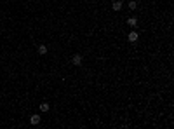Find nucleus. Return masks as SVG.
<instances>
[{
	"label": "nucleus",
	"instance_id": "obj_1",
	"mask_svg": "<svg viewBox=\"0 0 174 129\" xmlns=\"http://www.w3.org/2000/svg\"><path fill=\"white\" fill-rule=\"evenodd\" d=\"M71 63L75 64V66H80V64H82V56H80V54H75V56L71 58Z\"/></svg>",
	"mask_w": 174,
	"mask_h": 129
},
{
	"label": "nucleus",
	"instance_id": "obj_2",
	"mask_svg": "<svg viewBox=\"0 0 174 129\" xmlns=\"http://www.w3.org/2000/svg\"><path fill=\"white\" fill-rule=\"evenodd\" d=\"M127 38H129V42H136V40L139 38V35L136 33V31H131V33L127 35Z\"/></svg>",
	"mask_w": 174,
	"mask_h": 129
},
{
	"label": "nucleus",
	"instance_id": "obj_3",
	"mask_svg": "<svg viewBox=\"0 0 174 129\" xmlns=\"http://www.w3.org/2000/svg\"><path fill=\"white\" fill-rule=\"evenodd\" d=\"M30 122L33 124V126H37V124H40V117H38V115H31V119H30Z\"/></svg>",
	"mask_w": 174,
	"mask_h": 129
},
{
	"label": "nucleus",
	"instance_id": "obj_4",
	"mask_svg": "<svg viewBox=\"0 0 174 129\" xmlns=\"http://www.w3.org/2000/svg\"><path fill=\"white\" fill-rule=\"evenodd\" d=\"M111 7H113V11H120L122 9V2L120 0H117V2H113V5Z\"/></svg>",
	"mask_w": 174,
	"mask_h": 129
},
{
	"label": "nucleus",
	"instance_id": "obj_5",
	"mask_svg": "<svg viewBox=\"0 0 174 129\" xmlns=\"http://www.w3.org/2000/svg\"><path fill=\"white\" fill-rule=\"evenodd\" d=\"M45 53H47V46H38V54H40V56H44Z\"/></svg>",
	"mask_w": 174,
	"mask_h": 129
},
{
	"label": "nucleus",
	"instance_id": "obj_6",
	"mask_svg": "<svg viewBox=\"0 0 174 129\" xmlns=\"http://www.w3.org/2000/svg\"><path fill=\"white\" fill-rule=\"evenodd\" d=\"M127 23L131 24V26H136V24H138V19H136V18H129V19H127Z\"/></svg>",
	"mask_w": 174,
	"mask_h": 129
},
{
	"label": "nucleus",
	"instance_id": "obj_7",
	"mask_svg": "<svg viewBox=\"0 0 174 129\" xmlns=\"http://www.w3.org/2000/svg\"><path fill=\"white\" fill-rule=\"evenodd\" d=\"M40 110L42 112H47V110H49V103H40Z\"/></svg>",
	"mask_w": 174,
	"mask_h": 129
},
{
	"label": "nucleus",
	"instance_id": "obj_8",
	"mask_svg": "<svg viewBox=\"0 0 174 129\" xmlns=\"http://www.w3.org/2000/svg\"><path fill=\"white\" fill-rule=\"evenodd\" d=\"M129 9H131V11H136V9H138V4H136V2H129Z\"/></svg>",
	"mask_w": 174,
	"mask_h": 129
}]
</instances>
